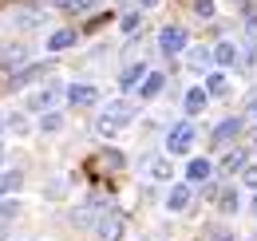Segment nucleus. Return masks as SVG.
Listing matches in <instances>:
<instances>
[{
    "mask_svg": "<svg viewBox=\"0 0 257 241\" xmlns=\"http://www.w3.org/2000/svg\"><path fill=\"white\" fill-rule=\"evenodd\" d=\"M241 182H245L249 190H257V162H249V166L241 170Z\"/></svg>",
    "mask_w": 257,
    "mask_h": 241,
    "instance_id": "cd10ccee",
    "label": "nucleus"
},
{
    "mask_svg": "<svg viewBox=\"0 0 257 241\" xmlns=\"http://www.w3.org/2000/svg\"><path fill=\"white\" fill-rule=\"evenodd\" d=\"M8 127H12V135H24V115H8Z\"/></svg>",
    "mask_w": 257,
    "mask_h": 241,
    "instance_id": "c756f323",
    "label": "nucleus"
},
{
    "mask_svg": "<svg viewBox=\"0 0 257 241\" xmlns=\"http://www.w3.org/2000/svg\"><path fill=\"white\" fill-rule=\"evenodd\" d=\"M24 60H28V48H24V44H8V48L0 52V63H4V67H20Z\"/></svg>",
    "mask_w": 257,
    "mask_h": 241,
    "instance_id": "f3484780",
    "label": "nucleus"
},
{
    "mask_svg": "<svg viewBox=\"0 0 257 241\" xmlns=\"http://www.w3.org/2000/svg\"><path fill=\"white\" fill-rule=\"evenodd\" d=\"M162 87H166V75H162V71H151V75L143 79V87H139V99H155Z\"/></svg>",
    "mask_w": 257,
    "mask_h": 241,
    "instance_id": "dca6fc26",
    "label": "nucleus"
},
{
    "mask_svg": "<svg viewBox=\"0 0 257 241\" xmlns=\"http://www.w3.org/2000/svg\"><path fill=\"white\" fill-rule=\"evenodd\" d=\"M253 213H257V202H253Z\"/></svg>",
    "mask_w": 257,
    "mask_h": 241,
    "instance_id": "f704fd0d",
    "label": "nucleus"
},
{
    "mask_svg": "<svg viewBox=\"0 0 257 241\" xmlns=\"http://www.w3.org/2000/svg\"><path fill=\"white\" fill-rule=\"evenodd\" d=\"M131 119H135V107H131V103H107V111L99 115L95 131L103 139H115V135H123L131 127Z\"/></svg>",
    "mask_w": 257,
    "mask_h": 241,
    "instance_id": "f257e3e1",
    "label": "nucleus"
},
{
    "mask_svg": "<svg viewBox=\"0 0 257 241\" xmlns=\"http://www.w3.org/2000/svg\"><path fill=\"white\" fill-rule=\"evenodd\" d=\"M0 166H4V147H0Z\"/></svg>",
    "mask_w": 257,
    "mask_h": 241,
    "instance_id": "473e14b6",
    "label": "nucleus"
},
{
    "mask_svg": "<svg viewBox=\"0 0 257 241\" xmlns=\"http://www.w3.org/2000/svg\"><path fill=\"white\" fill-rule=\"evenodd\" d=\"M123 229H127V217L119 210H103L95 217V233H99V241H119L123 237Z\"/></svg>",
    "mask_w": 257,
    "mask_h": 241,
    "instance_id": "7ed1b4c3",
    "label": "nucleus"
},
{
    "mask_svg": "<svg viewBox=\"0 0 257 241\" xmlns=\"http://www.w3.org/2000/svg\"><path fill=\"white\" fill-rule=\"evenodd\" d=\"M16 213H20V202H16V198H12V202H0V221H12Z\"/></svg>",
    "mask_w": 257,
    "mask_h": 241,
    "instance_id": "393cba45",
    "label": "nucleus"
},
{
    "mask_svg": "<svg viewBox=\"0 0 257 241\" xmlns=\"http://www.w3.org/2000/svg\"><path fill=\"white\" fill-rule=\"evenodd\" d=\"M241 131H245V119H241V115H233V119H222L218 123V131H214V143H229V139H237V135H241Z\"/></svg>",
    "mask_w": 257,
    "mask_h": 241,
    "instance_id": "6e6552de",
    "label": "nucleus"
},
{
    "mask_svg": "<svg viewBox=\"0 0 257 241\" xmlns=\"http://www.w3.org/2000/svg\"><path fill=\"white\" fill-rule=\"evenodd\" d=\"M40 71H44L40 63H28L24 71H16V75H12V87H24V83H32V79H36V75H40Z\"/></svg>",
    "mask_w": 257,
    "mask_h": 241,
    "instance_id": "aec40b11",
    "label": "nucleus"
},
{
    "mask_svg": "<svg viewBox=\"0 0 257 241\" xmlns=\"http://www.w3.org/2000/svg\"><path fill=\"white\" fill-rule=\"evenodd\" d=\"M210 174H214V162H210V158H194L190 166H186V182H190V186L206 182Z\"/></svg>",
    "mask_w": 257,
    "mask_h": 241,
    "instance_id": "ddd939ff",
    "label": "nucleus"
},
{
    "mask_svg": "<svg viewBox=\"0 0 257 241\" xmlns=\"http://www.w3.org/2000/svg\"><path fill=\"white\" fill-rule=\"evenodd\" d=\"M222 166L229 170V174H233V170H245V166H249V162H245V151H229Z\"/></svg>",
    "mask_w": 257,
    "mask_h": 241,
    "instance_id": "4be33fe9",
    "label": "nucleus"
},
{
    "mask_svg": "<svg viewBox=\"0 0 257 241\" xmlns=\"http://www.w3.org/2000/svg\"><path fill=\"white\" fill-rule=\"evenodd\" d=\"M159 48H162V56H182L190 48V40H186V32L178 28V24H166L159 32Z\"/></svg>",
    "mask_w": 257,
    "mask_h": 241,
    "instance_id": "20e7f679",
    "label": "nucleus"
},
{
    "mask_svg": "<svg viewBox=\"0 0 257 241\" xmlns=\"http://www.w3.org/2000/svg\"><path fill=\"white\" fill-rule=\"evenodd\" d=\"M139 24H143V20H139L135 12H131V16H123V32H135V28H139Z\"/></svg>",
    "mask_w": 257,
    "mask_h": 241,
    "instance_id": "7c9ffc66",
    "label": "nucleus"
},
{
    "mask_svg": "<svg viewBox=\"0 0 257 241\" xmlns=\"http://www.w3.org/2000/svg\"><path fill=\"white\" fill-rule=\"evenodd\" d=\"M202 87L210 91V95H229V79H225L222 71H210V75H206V83H202Z\"/></svg>",
    "mask_w": 257,
    "mask_h": 241,
    "instance_id": "6ab92c4d",
    "label": "nucleus"
},
{
    "mask_svg": "<svg viewBox=\"0 0 257 241\" xmlns=\"http://www.w3.org/2000/svg\"><path fill=\"white\" fill-rule=\"evenodd\" d=\"M218 241H233V237H225V233H222V237H218Z\"/></svg>",
    "mask_w": 257,
    "mask_h": 241,
    "instance_id": "72a5a7b5",
    "label": "nucleus"
},
{
    "mask_svg": "<svg viewBox=\"0 0 257 241\" xmlns=\"http://www.w3.org/2000/svg\"><path fill=\"white\" fill-rule=\"evenodd\" d=\"M151 71H147V63H131V67H123V75H119V83L123 87H143V79H147Z\"/></svg>",
    "mask_w": 257,
    "mask_h": 241,
    "instance_id": "2eb2a0df",
    "label": "nucleus"
},
{
    "mask_svg": "<svg viewBox=\"0 0 257 241\" xmlns=\"http://www.w3.org/2000/svg\"><path fill=\"white\" fill-rule=\"evenodd\" d=\"M241 119H245V127H253V131H257V99H253V103H249V111H245Z\"/></svg>",
    "mask_w": 257,
    "mask_h": 241,
    "instance_id": "c85d7f7f",
    "label": "nucleus"
},
{
    "mask_svg": "<svg viewBox=\"0 0 257 241\" xmlns=\"http://www.w3.org/2000/svg\"><path fill=\"white\" fill-rule=\"evenodd\" d=\"M186 63H190V71H206V75H210L214 52H206V48H190V52H186Z\"/></svg>",
    "mask_w": 257,
    "mask_h": 241,
    "instance_id": "4468645a",
    "label": "nucleus"
},
{
    "mask_svg": "<svg viewBox=\"0 0 257 241\" xmlns=\"http://www.w3.org/2000/svg\"><path fill=\"white\" fill-rule=\"evenodd\" d=\"M194 139H198V131H194L190 123H174V127L166 131V154H190Z\"/></svg>",
    "mask_w": 257,
    "mask_h": 241,
    "instance_id": "f03ea898",
    "label": "nucleus"
},
{
    "mask_svg": "<svg viewBox=\"0 0 257 241\" xmlns=\"http://www.w3.org/2000/svg\"><path fill=\"white\" fill-rule=\"evenodd\" d=\"M60 4H64L67 12H91V8L103 4V0H60Z\"/></svg>",
    "mask_w": 257,
    "mask_h": 241,
    "instance_id": "5701e85b",
    "label": "nucleus"
},
{
    "mask_svg": "<svg viewBox=\"0 0 257 241\" xmlns=\"http://www.w3.org/2000/svg\"><path fill=\"white\" fill-rule=\"evenodd\" d=\"M60 95H64V87H60V83H44L40 91H32V99H28V111H36V115H48V111L60 103Z\"/></svg>",
    "mask_w": 257,
    "mask_h": 241,
    "instance_id": "39448f33",
    "label": "nucleus"
},
{
    "mask_svg": "<svg viewBox=\"0 0 257 241\" xmlns=\"http://www.w3.org/2000/svg\"><path fill=\"white\" fill-rule=\"evenodd\" d=\"M206 103H210V91H206V87H190V91H186V99H182L186 115H202Z\"/></svg>",
    "mask_w": 257,
    "mask_h": 241,
    "instance_id": "9b49d317",
    "label": "nucleus"
},
{
    "mask_svg": "<svg viewBox=\"0 0 257 241\" xmlns=\"http://www.w3.org/2000/svg\"><path fill=\"white\" fill-rule=\"evenodd\" d=\"M20 186H24V174H20V170H4V174H0V198L16 194Z\"/></svg>",
    "mask_w": 257,
    "mask_h": 241,
    "instance_id": "a211bd4d",
    "label": "nucleus"
},
{
    "mask_svg": "<svg viewBox=\"0 0 257 241\" xmlns=\"http://www.w3.org/2000/svg\"><path fill=\"white\" fill-rule=\"evenodd\" d=\"M123 162H127V158H123L119 151H107V154H103V166H107V170H119Z\"/></svg>",
    "mask_w": 257,
    "mask_h": 241,
    "instance_id": "bb28decb",
    "label": "nucleus"
},
{
    "mask_svg": "<svg viewBox=\"0 0 257 241\" xmlns=\"http://www.w3.org/2000/svg\"><path fill=\"white\" fill-rule=\"evenodd\" d=\"M139 4H143V8H155V4H159V0H139Z\"/></svg>",
    "mask_w": 257,
    "mask_h": 241,
    "instance_id": "2f4dec72",
    "label": "nucleus"
},
{
    "mask_svg": "<svg viewBox=\"0 0 257 241\" xmlns=\"http://www.w3.org/2000/svg\"><path fill=\"white\" fill-rule=\"evenodd\" d=\"M190 202H194V186H190V182L170 186V194H166V210H170V213H182Z\"/></svg>",
    "mask_w": 257,
    "mask_h": 241,
    "instance_id": "423d86ee",
    "label": "nucleus"
},
{
    "mask_svg": "<svg viewBox=\"0 0 257 241\" xmlns=\"http://www.w3.org/2000/svg\"><path fill=\"white\" fill-rule=\"evenodd\" d=\"M214 12H218V8H214V0H194V16H198V20H210Z\"/></svg>",
    "mask_w": 257,
    "mask_h": 241,
    "instance_id": "b1692460",
    "label": "nucleus"
},
{
    "mask_svg": "<svg viewBox=\"0 0 257 241\" xmlns=\"http://www.w3.org/2000/svg\"><path fill=\"white\" fill-rule=\"evenodd\" d=\"M75 40H79L75 28H60L48 36V52H67V48H75Z\"/></svg>",
    "mask_w": 257,
    "mask_h": 241,
    "instance_id": "9d476101",
    "label": "nucleus"
},
{
    "mask_svg": "<svg viewBox=\"0 0 257 241\" xmlns=\"http://www.w3.org/2000/svg\"><path fill=\"white\" fill-rule=\"evenodd\" d=\"M214 63H218V67H237V63H241L237 44H233V40H222V44L214 48Z\"/></svg>",
    "mask_w": 257,
    "mask_h": 241,
    "instance_id": "1a4fd4ad",
    "label": "nucleus"
},
{
    "mask_svg": "<svg viewBox=\"0 0 257 241\" xmlns=\"http://www.w3.org/2000/svg\"><path fill=\"white\" fill-rule=\"evenodd\" d=\"M99 99V87H91V83H71L67 87V103L71 107H91Z\"/></svg>",
    "mask_w": 257,
    "mask_h": 241,
    "instance_id": "0eeeda50",
    "label": "nucleus"
},
{
    "mask_svg": "<svg viewBox=\"0 0 257 241\" xmlns=\"http://www.w3.org/2000/svg\"><path fill=\"white\" fill-rule=\"evenodd\" d=\"M218 206H222L225 213H233V210H237V194H233V190H222V198H218Z\"/></svg>",
    "mask_w": 257,
    "mask_h": 241,
    "instance_id": "a878e982",
    "label": "nucleus"
},
{
    "mask_svg": "<svg viewBox=\"0 0 257 241\" xmlns=\"http://www.w3.org/2000/svg\"><path fill=\"white\" fill-rule=\"evenodd\" d=\"M147 174H151L155 182H170V174H174V170H170V158H166V154L147 158Z\"/></svg>",
    "mask_w": 257,
    "mask_h": 241,
    "instance_id": "f8f14e48",
    "label": "nucleus"
},
{
    "mask_svg": "<svg viewBox=\"0 0 257 241\" xmlns=\"http://www.w3.org/2000/svg\"><path fill=\"white\" fill-rule=\"evenodd\" d=\"M60 127H64V115H56V111H48V115H40V131H44V135H56Z\"/></svg>",
    "mask_w": 257,
    "mask_h": 241,
    "instance_id": "412c9836",
    "label": "nucleus"
}]
</instances>
